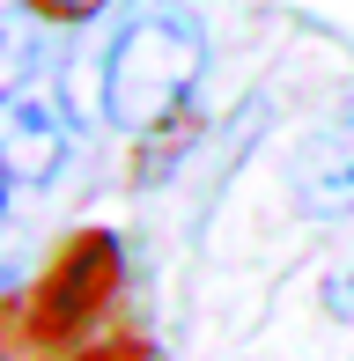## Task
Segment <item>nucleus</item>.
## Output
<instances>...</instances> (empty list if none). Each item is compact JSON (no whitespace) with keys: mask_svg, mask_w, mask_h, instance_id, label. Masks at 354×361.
<instances>
[{"mask_svg":"<svg viewBox=\"0 0 354 361\" xmlns=\"http://www.w3.org/2000/svg\"><path fill=\"white\" fill-rule=\"evenodd\" d=\"M200 74H207L200 15L177 8V0H155V8H133L111 30L96 96H104V118L118 126V133H155V126H170L177 111L192 104Z\"/></svg>","mask_w":354,"mask_h":361,"instance_id":"f257e3e1","label":"nucleus"},{"mask_svg":"<svg viewBox=\"0 0 354 361\" xmlns=\"http://www.w3.org/2000/svg\"><path fill=\"white\" fill-rule=\"evenodd\" d=\"M118 288H126L118 228H74L37 266V281L8 295V361H44V354L89 347V332L111 317Z\"/></svg>","mask_w":354,"mask_h":361,"instance_id":"f03ea898","label":"nucleus"},{"mask_svg":"<svg viewBox=\"0 0 354 361\" xmlns=\"http://www.w3.org/2000/svg\"><path fill=\"white\" fill-rule=\"evenodd\" d=\"M74 147H82V118H74V104H67L59 81L23 74L8 96H0V170H8L15 192L52 185V177L74 162Z\"/></svg>","mask_w":354,"mask_h":361,"instance_id":"7ed1b4c3","label":"nucleus"},{"mask_svg":"<svg viewBox=\"0 0 354 361\" xmlns=\"http://www.w3.org/2000/svg\"><path fill=\"white\" fill-rule=\"evenodd\" d=\"M288 207L303 221H354V96L310 118L288 155Z\"/></svg>","mask_w":354,"mask_h":361,"instance_id":"20e7f679","label":"nucleus"},{"mask_svg":"<svg viewBox=\"0 0 354 361\" xmlns=\"http://www.w3.org/2000/svg\"><path fill=\"white\" fill-rule=\"evenodd\" d=\"M37 23H59V30H74V23H96V15L111 8V0H23Z\"/></svg>","mask_w":354,"mask_h":361,"instance_id":"39448f33","label":"nucleus"},{"mask_svg":"<svg viewBox=\"0 0 354 361\" xmlns=\"http://www.w3.org/2000/svg\"><path fill=\"white\" fill-rule=\"evenodd\" d=\"M67 361H155V354H148V339L118 332V339H89V347H74Z\"/></svg>","mask_w":354,"mask_h":361,"instance_id":"423d86ee","label":"nucleus"},{"mask_svg":"<svg viewBox=\"0 0 354 361\" xmlns=\"http://www.w3.org/2000/svg\"><path fill=\"white\" fill-rule=\"evenodd\" d=\"M325 310H332V317H354V266L325 281Z\"/></svg>","mask_w":354,"mask_h":361,"instance_id":"0eeeda50","label":"nucleus"}]
</instances>
